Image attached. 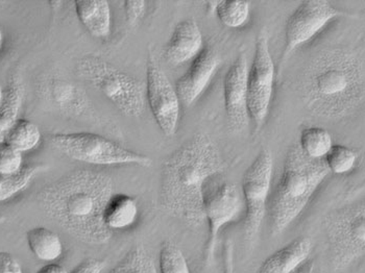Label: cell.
<instances>
[{
  "label": "cell",
  "instance_id": "23",
  "mask_svg": "<svg viewBox=\"0 0 365 273\" xmlns=\"http://www.w3.org/2000/svg\"><path fill=\"white\" fill-rule=\"evenodd\" d=\"M299 148L304 155L313 160H324L333 146L330 133L323 128L310 126L304 128L299 135Z\"/></svg>",
  "mask_w": 365,
  "mask_h": 273
},
{
  "label": "cell",
  "instance_id": "4",
  "mask_svg": "<svg viewBox=\"0 0 365 273\" xmlns=\"http://www.w3.org/2000/svg\"><path fill=\"white\" fill-rule=\"evenodd\" d=\"M329 175L330 171L324 160L310 159L297 143L290 146L268 205L272 237L285 232L301 215Z\"/></svg>",
  "mask_w": 365,
  "mask_h": 273
},
{
  "label": "cell",
  "instance_id": "20",
  "mask_svg": "<svg viewBox=\"0 0 365 273\" xmlns=\"http://www.w3.org/2000/svg\"><path fill=\"white\" fill-rule=\"evenodd\" d=\"M26 242L31 254L46 263H55L64 252V245L58 235L47 227L29 230L26 232Z\"/></svg>",
  "mask_w": 365,
  "mask_h": 273
},
{
  "label": "cell",
  "instance_id": "12",
  "mask_svg": "<svg viewBox=\"0 0 365 273\" xmlns=\"http://www.w3.org/2000/svg\"><path fill=\"white\" fill-rule=\"evenodd\" d=\"M344 13L340 12L328 0H305L286 22L285 51L283 61L292 56L299 46L311 41L332 20Z\"/></svg>",
  "mask_w": 365,
  "mask_h": 273
},
{
  "label": "cell",
  "instance_id": "15",
  "mask_svg": "<svg viewBox=\"0 0 365 273\" xmlns=\"http://www.w3.org/2000/svg\"><path fill=\"white\" fill-rule=\"evenodd\" d=\"M220 66V58L217 51L211 46L204 47L175 83V91L181 105L185 107L193 105L206 91Z\"/></svg>",
  "mask_w": 365,
  "mask_h": 273
},
{
  "label": "cell",
  "instance_id": "11",
  "mask_svg": "<svg viewBox=\"0 0 365 273\" xmlns=\"http://www.w3.org/2000/svg\"><path fill=\"white\" fill-rule=\"evenodd\" d=\"M243 198L237 186L225 182L208 188L204 192L205 221L208 222L209 236L205 249V264L210 266L215 254L218 234L225 225L233 222L240 215Z\"/></svg>",
  "mask_w": 365,
  "mask_h": 273
},
{
  "label": "cell",
  "instance_id": "10",
  "mask_svg": "<svg viewBox=\"0 0 365 273\" xmlns=\"http://www.w3.org/2000/svg\"><path fill=\"white\" fill-rule=\"evenodd\" d=\"M145 97L146 103L164 136L173 137L179 126L181 101L152 51L148 53L146 66Z\"/></svg>",
  "mask_w": 365,
  "mask_h": 273
},
{
  "label": "cell",
  "instance_id": "8",
  "mask_svg": "<svg viewBox=\"0 0 365 273\" xmlns=\"http://www.w3.org/2000/svg\"><path fill=\"white\" fill-rule=\"evenodd\" d=\"M276 67L269 49L267 29L257 36L255 55L247 70V109L255 133H259L267 121L274 94Z\"/></svg>",
  "mask_w": 365,
  "mask_h": 273
},
{
  "label": "cell",
  "instance_id": "33",
  "mask_svg": "<svg viewBox=\"0 0 365 273\" xmlns=\"http://www.w3.org/2000/svg\"><path fill=\"white\" fill-rule=\"evenodd\" d=\"M224 273H236L235 263H234V247L231 241H229L225 246Z\"/></svg>",
  "mask_w": 365,
  "mask_h": 273
},
{
  "label": "cell",
  "instance_id": "35",
  "mask_svg": "<svg viewBox=\"0 0 365 273\" xmlns=\"http://www.w3.org/2000/svg\"><path fill=\"white\" fill-rule=\"evenodd\" d=\"M292 273H314V269H313L312 264L305 262V263L302 264V265Z\"/></svg>",
  "mask_w": 365,
  "mask_h": 273
},
{
  "label": "cell",
  "instance_id": "9",
  "mask_svg": "<svg viewBox=\"0 0 365 273\" xmlns=\"http://www.w3.org/2000/svg\"><path fill=\"white\" fill-rule=\"evenodd\" d=\"M274 157L268 148H263L242 178L243 205L245 207V238L250 245L256 240L269 200L272 186Z\"/></svg>",
  "mask_w": 365,
  "mask_h": 273
},
{
  "label": "cell",
  "instance_id": "32",
  "mask_svg": "<svg viewBox=\"0 0 365 273\" xmlns=\"http://www.w3.org/2000/svg\"><path fill=\"white\" fill-rule=\"evenodd\" d=\"M0 273H24V270L13 254L0 250Z\"/></svg>",
  "mask_w": 365,
  "mask_h": 273
},
{
  "label": "cell",
  "instance_id": "3",
  "mask_svg": "<svg viewBox=\"0 0 365 273\" xmlns=\"http://www.w3.org/2000/svg\"><path fill=\"white\" fill-rule=\"evenodd\" d=\"M301 93L307 109L317 116H350L364 101V61L341 47L324 49L304 70Z\"/></svg>",
  "mask_w": 365,
  "mask_h": 273
},
{
  "label": "cell",
  "instance_id": "37",
  "mask_svg": "<svg viewBox=\"0 0 365 273\" xmlns=\"http://www.w3.org/2000/svg\"><path fill=\"white\" fill-rule=\"evenodd\" d=\"M4 31L0 29V47L2 46V43H4Z\"/></svg>",
  "mask_w": 365,
  "mask_h": 273
},
{
  "label": "cell",
  "instance_id": "30",
  "mask_svg": "<svg viewBox=\"0 0 365 273\" xmlns=\"http://www.w3.org/2000/svg\"><path fill=\"white\" fill-rule=\"evenodd\" d=\"M125 19L128 26L135 28L140 24L146 13V1L144 0H127L125 1Z\"/></svg>",
  "mask_w": 365,
  "mask_h": 273
},
{
  "label": "cell",
  "instance_id": "29",
  "mask_svg": "<svg viewBox=\"0 0 365 273\" xmlns=\"http://www.w3.org/2000/svg\"><path fill=\"white\" fill-rule=\"evenodd\" d=\"M22 153L6 142H0V175H11L24 168Z\"/></svg>",
  "mask_w": 365,
  "mask_h": 273
},
{
  "label": "cell",
  "instance_id": "22",
  "mask_svg": "<svg viewBox=\"0 0 365 273\" xmlns=\"http://www.w3.org/2000/svg\"><path fill=\"white\" fill-rule=\"evenodd\" d=\"M47 169L48 167L41 164L24 165V168L15 175H0V202L11 200L26 190L35 177Z\"/></svg>",
  "mask_w": 365,
  "mask_h": 273
},
{
  "label": "cell",
  "instance_id": "2",
  "mask_svg": "<svg viewBox=\"0 0 365 273\" xmlns=\"http://www.w3.org/2000/svg\"><path fill=\"white\" fill-rule=\"evenodd\" d=\"M225 167L215 141L205 133L193 135L162 164V209L190 227H200L205 222V188Z\"/></svg>",
  "mask_w": 365,
  "mask_h": 273
},
{
  "label": "cell",
  "instance_id": "1",
  "mask_svg": "<svg viewBox=\"0 0 365 273\" xmlns=\"http://www.w3.org/2000/svg\"><path fill=\"white\" fill-rule=\"evenodd\" d=\"M113 195L114 182L108 173L76 169L41 189L38 202L46 215L74 238L103 245L112 238L103 214Z\"/></svg>",
  "mask_w": 365,
  "mask_h": 273
},
{
  "label": "cell",
  "instance_id": "21",
  "mask_svg": "<svg viewBox=\"0 0 365 273\" xmlns=\"http://www.w3.org/2000/svg\"><path fill=\"white\" fill-rule=\"evenodd\" d=\"M24 101V85L16 76H12L4 90V101L0 105V142L4 141L9 130L18 120Z\"/></svg>",
  "mask_w": 365,
  "mask_h": 273
},
{
  "label": "cell",
  "instance_id": "18",
  "mask_svg": "<svg viewBox=\"0 0 365 273\" xmlns=\"http://www.w3.org/2000/svg\"><path fill=\"white\" fill-rule=\"evenodd\" d=\"M76 12L81 24L98 39L109 37L112 31V15L107 0H76Z\"/></svg>",
  "mask_w": 365,
  "mask_h": 273
},
{
  "label": "cell",
  "instance_id": "28",
  "mask_svg": "<svg viewBox=\"0 0 365 273\" xmlns=\"http://www.w3.org/2000/svg\"><path fill=\"white\" fill-rule=\"evenodd\" d=\"M330 173L341 175L351 172L357 162V153L344 145H333L324 159Z\"/></svg>",
  "mask_w": 365,
  "mask_h": 273
},
{
  "label": "cell",
  "instance_id": "19",
  "mask_svg": "<svg viewBox=\"0 0 365 273\" xmlns=\"http://www.w3.org/2000/svg\"><path fill=\"white\" fill-rule=\"evenodd\" d=\"M139 215L137 200L127 194H114L106 207L103 221L110 231H119L132 227Z\"/></svg>",
  "mask_w": 365,
  "mask_h": 273
},
{
  "label": "cell",
  "instance_id": "24",
  "mask_svg": "<svg viewBox=\"0 0 365 273\" xmlns=\"http://www.w3.org/2000/svg\"><path fill=\"white\" fill-rule=\"evenodd\" d=\"M20 153L33 150L41 141L39 128L26 119H18L4 140Z\"/></svg>",
  "mask_w": 365,
  "mask_h": 273
},
{
  "label": "cell",
  "instance_id": "14",
  "mask_svg": "<svg viewBox=\"0 0 365 273\" xmlns=\"http://www.w3.org/2000/svg\"><path fill=\"white\" fill-rule=\"evenodd\" d=\"M247 56L240 53L225 76V110L232 133L243 132L251 123L247 109Z\"/></svg>",
  "mask_w": 365,
  "mask_h": 273
},
{
  "label": "cell",
  "instance_id": "25",
  "mask_svg": "<svg viewBox=\"0 0 365 273\" xmlns=\"http://www.w3.org/2000/svg\"><path fill=\"white\" fill-rule=\"evenodd\" d=\"M109 273H158L152 254L142 244L134 246Z\"/></svg>",
  "mask_w": 365,
  "mask_h": 273
},
{
  "label": "cell",
  "instance_id": "34",
  "mask_svg": "<svg viewBox=\"0 0 365 273\" xmlns=\"http://www.w3.org/2000/svg\"><path fill=\"white\" fill-rule=\"evenodd\" d=\"M36 273H68L63 266L56 263H47Z\"/></svg>",
  "mask_w": 365,
  "mask_h": 273
},
{
  "label": "cell",
  "instance_id": "26",
  "mask_svg": "<svg viewBox=\"0 0 365 273\" xmlns=\"http://www.w3.org/2000/svg\"><path fill=\"white\" fill-rule=\"evenodd\" d=\"M215 11L224 26L238 29L247 24L251 8L247 0H225L217 2Z\"/></svg>",
  "mask_w": 365,
  "mask_h": 273
},
{
  "label": "cell",
  "instance_id": "36",
  "mask_svg": "<svg viewBox=\"0 0 365 273\" xmlns=\"http://www.w3.org/2000/svg\"><path fill=\"white\" fill-rule=\"evenodd\" d=\"M4 90L2 89L1 86H0V105H1L2 101H4Z\"/></svg>",
  "mask_w": 365,
  "mask_h": 273
},
{
  "label": "cell",
  "instance_id": "7",
  "mask_svg": "<svg viewBox=\"0 0 365 273\" xmlns=\"http://www.w3.org/2000/svg\"><path fill=\"white\" fill-rule=\"evenodd\" d=\"M324 227L330 244L331 265L335 272H342L364 258V202L331 212L324 218Z\"/></svg>",
  "mask_w": 365,
  "mask_h": 273
},
{
  "label": "cell",
  "instance_id": "27",
  "mask_svg": "<svg viewBox=\"0 0 365 273\" xmlns=\"http://www.w3.org/2000/svg\"><path fill=\"white\" fill-rule=\"evenodd\" d=\"M160 273H191L188 262L179 246L165 241L159 254Z\"/></svg>",
  "mask_w": 365,
  "mask_h": 273
},
{
  "label": "cell",
  "instance_id": "16",
  "mask_svg": "<svg viewBox=\"0 0 365 273\" xmlns=\"http://www.w3.org/2000/svg\"><path fill=\"white\" fill-rule=\"evenodd\" d=\"M204 49L202 34L195 19L179 22L171 34L164 51V58L173 66L193 61Z\"/></svg>",
  "mask_w": 365,
  "mask_h": 273
},
{
  "label": "cell",
  "instance_id": "13",
  "mask_svg": "<svg viewBox=\"0 0 365 273\" xmlns=\"http://www.w3.org/2000/svg\"><path fill=\"white\" fill-rule=\"evenodd\" d=\"M39 93L43 101L63 114L83 117L96 123L103 121L84 88L61 74L44 76L40 83Z\"/></svg>",
  "mask_w": 365,
  "mask_h": 273
},
{
  "label": "cell",
  "instance_id": "5",
  "mask_svg": "<svg viewBox=\"0 0 365 273\" xmlns=\"http://www.w3.org/2000/svg\"><path fill=\"white\" fill-rule=\"evenodd\" d=\"M76 72L127 116L139 118L145 112V85L101 56H82Z\"/></svg>",
  "mask_w": 365,
  "mask_h": 273
},
{
  "label": "cell",
  "instance_id": "17",
  "mask_svg": "<svg viewBox=\"0 0 365 273\" xmlns=\"http://www.w3.org/2000/svg\"><path fill=\"white\" fill-rule=\"evenodd\" d=\"M312 250L310 237L302 236L268 257L257 273H292L307 262Z\"/></svg>",
  "mask_w": 365,
  "mask_h": 273
},
{
  "label": "cell",
  "instance_id": "31",
  "mask_svg": "<svg viewBox=\"0 0 365 273\" xmlns=\"http://www.w3.org/2000/svg\"><path fill=\"white\" fill-rule=\"evenodd\" d=\"M107 262L103 259L87 258L78 263L68 273H101L105 269Z\"/></svg>",
  "mask_w": 365,
  "mask_h": 273
},
{
  "label": "cell",
  "instance_id": "6",
  "mask_svg": "<svg viewBox=\"0 0 365 273\" xmlns=\"http://www.w3.org/2000/svg\"><path fill=\"white\" fill-rule=\"evenodd\" d=\"M49 142L63 155L85 164L140 167H150L153 164V160L148 155L128 150L113 140L93 133H60L51 135Z\"/></svg>",
  "mask_w": 365,
  "mask_h": 273
},
{
  "label": "cell",
  "instance_id": "38",
  "mask_svg": "<svg viewBox=\"0 0 365 273\" xmlns=\"http://www.w3.org/2000/svg\"><path fill=\"white\" fill-rule=\"evenodd\" d=\"M4 220H6V218L2 217V216H0V223L4 222Z\"/></svg>",
  "mask_w": 365,
  "mask_h": 273
}]
</instances>
